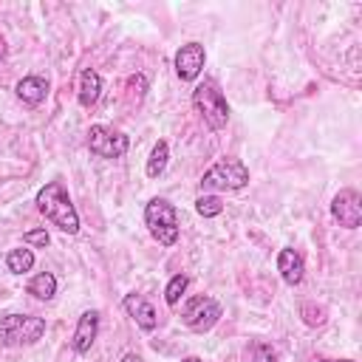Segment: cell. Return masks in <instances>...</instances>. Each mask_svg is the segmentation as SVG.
Wrapping results in <instances>:
<instances>
[{"instance_id":"cell-1","label":"cell","mask_w":362,"mask_h":362,"mask_svg":"<svg viewBox=\"0 0 362 362\" xmlns=\"http://www.w3.org/2000/svg\"><path fill=\"white\" fill-rule=\"evenodd\" d=\"M37 209L65 235H76L79 232V212L71 204L68 189L59 181H48L40 192H37Z\"/></svg>"},{"instance_id":"cell-2","label":"cell","mask_w":362,"mask_h":362,"mask_svg":"<svg viewBox=\"0 0 362 362\" xmlns=\"http://www.w3.org/2000/svg\"><path fill=\"white\" fill-rule=\"evenodd\" d=\"M45 334V317L34 314H6L0 317V345L6 348H23L40 342Z\"/></svg>"},{"instance_id":"cell-3","label":"cell","mask_w":362,"mask_h":362,"mask_svg":"<svg viewBox=\"0 0 362 362\" xmlns=\"http://www.w3.org/2000/svg\"><path fill=\"white\" fill-rule=\"evenodd\" d=\"M192 107L201 113V119L206 122L209 130H221V127H226V122H229L226 96L221 93V88H218L212 79L195 85V90H192Z\"/></svg>"},{"instance_id":"cell-4","label":"cell","mask_w":362,"mask_h":362,"mask_svg":"<svg viewBox=\"0 0 362 362\" xmlns=\"http://www.w3.org/2000/svg\"><path fill=\"white\" fill-rule=\"evenodd\" d=\"M144 223L150 235L161 246H173L178 240V212L167 198H150L144 206Z\"/></svg>"},{"instance_id":"cell-5","label":"cell","mask_w":362,"mask_h":362,"mask_svg":"<svg viewBox=\"0 0 362 362\" xmlns=\"http://www.w3.org/2000/svg\"><path fill=\"white\" fill-rule=\"evenodd\" d=\"M201 189L212 192V189H243L249 184V170L240 158H218L204 175H201Z\"/></svg>"},{"instance_id":"cell-6","label":"cell","mask_w":362,"mask_h":362,"mask_svg":"<svg viewBox=\"0 0 362 362\" xmlns=\"http://www.w3.org/2000/svg\"><path fill=\"white\" fill-rule=\"evenodd\" d=\"M221 320V303L206 297V294H198V297H189L181 308V322L189 328V331H209L215 322Z\"/></svg>"},{"instance_id":"cell-7","label":"cell","mask_w":362,"mask_h":362,"mask_svg":"<svg viewBox=\"0 0 362 362\" xmlns=\"http://www.w3.org/2000/svg\"><path fill=\"white\" fill-rule=\"evenodd\" d=\"M88 147L99 158H122L130 147V139L122 130H113L107 124H90L88 130Z\"/></svg>"},{"instance_id":"cell-8","label":"cell","mask_w":362,"mask_h":362,"mask_svg":"<svg viewBox=\"0 0 362 362\" xmlns=\"http://www.w3.org/2000/svg\"><path fill=\"white\" fill-rule=\"evenodd\" d=\"M331 215H334V221L339 226L356 229L362 223V195L356 189H351V187L339 189L334 195V201H331Z\"/></svg>"},{"instance_id":"cell-9","label":"cell","mask_w":362,"mask_h":362,"mask_svg":"<svg viewBox=\"0 0 362 362\" xmlns=\"http://www.w3.org/2000/svg\"><path fill=\"white\" fill-rule=\"evenodd\" d=\"M204 62H206L204 45L201 42H184L175 51V74H178V79H184V82L198 79L201 71H204Z\"/></svg>"},{"instance_id":"cell-10","label":"cell","mask_w":362,"mask_h":362,"mask_svg":"<svg viewBox=\"0 0 362 362\" xmlns=\"http://www.w3.org/2000/svg\"><path fill=\"white\" fill-rule=\"evenodd\" d=\"M99 337V311H82L79 320H76V328H74V337H71V348L76 354H88L90 345L96 342Z\"/></svg>"},{"instance_id":"cell-11","label":"cell","mask_w":362,"mask_h":362,"mask_svg":"<svg viewBox=\"0 0 362 362\" xmlns=\"http://www.w3.org/2000/svg\"><path fill=\"white\" fill-rule=\"evenodd\" d=\"M277 272H280V277H283L286 286H300L303 277H305L303 255L297 249H291V246L280 249V255H277Z\"/></svg>"},{"instance_id":"cell-12","label":"cell","mask_w":362,"mask_h":362,"mask_svg":"<svg viewBox=\"0 0 362 362\" xmlns=\"http://www.w3.org/2000/svg\"><path fill=\"white\" fill-rule=\"evenodd\" d=\"M122 305H124V311L136 320V325H139L141 331H156L158 317H156V308L150 305V300H144L141 294H127Z\"/></svg>"},{"instance_id":"cell-13","label":"cell","mask_w":362,"mask_h":362,"mask_svg":"<svg viewBox=\"0 0 362 362\" xmlns=\"http://www.w3.org/2000/svg\"><path fill=\"white\" fill-rule=\"evenodd\" d=\"M48 79L45 76H37V74H31V76H23L17 85H14V90H17V96L25 102V105H31V107H37L45 96H48Z\"/></svg>"},{"instance_id":"cell-14","label":"cell","mask_w":362,"mask_h":362,"mask_svg":"<svg viewBox=\"0 0 362 362\" xmlns=\"http://www.w3.org/2000/svg\"><path fill=\"white\" fill-rule=\"evenodd\" d=\"M99 96H102V76H99V71L85 68V71L79 74V90H76V99H79L82 107H93V105L99 102Z\"/></svg>"},{"instance_id":"cell-15","label":"cell","mask_w":362,"mask_h":362,"mask_svg":"<svg viewBox=\"0 0 362 362\" xmlns=\"http://www.w3.org/2000/svg\"><path fill=\"white\" fill-rule=\"evenodd\" d=\"M25 291L34 294L37 300H51V297L57 294V277H54L51 272H40V274H34V277L28 280Z\"/></svg>"},{"instance_id":"cell-16","label":"cell","mask_w":362,"mask_h":362,"mask_svg":"<svg viewBox=\"0 0 362 362\" xmlns=\"http://www.w3.org/2000/svg\"><path fill=\"white\" fill-rule=\"evenodd\" d=\"M167 158H170V144L164 141V139H158L156 141V147H153V153H150V158H147V175L150 178H158V175H164V170H167Z\"/></svg>"},{"instance_id":"cell-17","label":"cell","mask_w":362,"mask_h":362,"mask_svg":"<svg viewBox=\"0 0 362 362\" xmlns=\"http://www.w3.org/2000/svg\"><path fill=\"white\" fill-rule=\"evenodd\" d=\"M6 266H8L11 274H25V272L34 269V252H31V249H23V246L8 249V255H6Z\"/></svg>"},{"instance_id":"cell-18","label":"cell","mask_w":362,"mask_h":362,"mask_svg":"<svg viewBox=\"0 0 362 362\" xmlns=\"http://www.w3.org/2000/svg\"><path fill=\"white\" fill-rule=\"evenodd\" d=\"M187 286H189V277H187V274H173L170 283H167V288H164V303H167L170 308H175V305L181 303Z\"/></svg>"},{"instance_id":"cell-19","label":"cell","mask_w":362,"mask_h":362,"mask_svg":"<svg viewBox=\"0 0 362 362\" xmlns=\"http://www.w3.org/2000/svg\"><path fill=\"white\" fill-rule=\"evenodd\" d=\"M195 212L201 218H215V215L223 212V201L218 195H198L195 198Z\"/></svg>"},{"instance_id":"cell-20","label":"cell","mask_w":362,"mask_h":362,"mask_svg":"<svg viewBox=\"0 0 362 362\" xmlns=\"http://www.w3.org/2000/svg\"><path fill=\"white\" fill-rule=\"evenodd\" d=\"M23 243H25V246H34V249H45V246L51 243V235H48L45 226H40V229H28V232L23 235Z\"/></svg>"},{"instance_id":"cell-21","label":"cell","mask_w":362,"mask_h":362,"mask_svg":"<svg viewBox=\"0 0 362 362\" xmlns=\"http://www.w3.org/2000/svg\"><path fill=\"white\" fill-rule=\"evenodd\" d=\"M300 314H303L305 325H322V322H325V308H322V305L303 303V305H300Z\"/></svg>"},{"instance_id":"cell-22","label":"cell","mask_w":362,"mask_h":362,"mask_svg":"<svg viewBox=\"0 0 362 362\" xmlns=\"http://www.w3.org/2000/svg\"><path fill=\"white\" fill-rule=\"evenodd\" d=\"M252 362H277V354H274V348H272V345L257 342V345H255V351H252Z\"/></svg>"},{"instance_id":"cell-23","label":"cell","mask_w":362,"mask_h":362,"mask_svg":"<svg viewBox=\"0 0 362 362\" xmlns=\"http://www.w3.org/2000/svg\"><path fill=\"white\" fill-rule=\"evenodd\" d=\"M127 88H130V93H133L136 99H141L144 90H147V79H144V74H133V76L127 79Z\"/></svg>"},{"instance_id":"cell-24","label":"cell","mask_w":362,"mask_h":362,"mask_svg":"<svg viewBox=\"0 0 362 362\" xmlns=\"http://www.w3.org/2000/svg\"><path fill=\"white\" fill-rule=\"evenodd\" d=\"M122 362H144V359H141L139 354H124V356H122Z\"/></svg>"},{"instance_id":"cell-25","label":"cell","mask_w":362,"mask_h":362,"mask_svg":"<svg viewBox=\"0 0 362 362\" xmlns=\"http://www.w3.org/2000/svg\"><path fill=\"white\" fill-rule=\"evenodd\" d=\"M6 54H8V48H6V37L0 34V59H6Z\"/></svg>"},{"instance_id":"cell-26","label":"cell","mask_w":362,"mask_h":362,"mask_svg":"<svg viewBox=\"0 0 362 362\" xmlns=\"http://www.w3.org/2000/svg\"><path fill=\"white\" fill-rule=\"evenodd\" d=\"M320 362H354V359H320Z\"/></svg>"},{"instance_id":"cell-27","label":"cell","mask_w":362,"mask_h":362,"mask_svg":"<svg viewBox=\"0 0 362 362\" xmlns=\"http://www.w3.org/2000/svg\"><path fill=\"white\" fill-rule=\"evenodd\" d=\"M181 362H201L198 356H187V359H181Z\"/></svg>"}]
</instances>
